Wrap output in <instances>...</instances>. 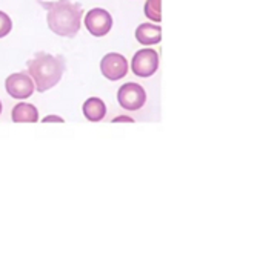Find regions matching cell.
Returning a JSON list of instances; mask_svg holds the SVG:
<instances>
[{
    "label": "cell",
    "mask_w": 257,
    "mask_h": 258,
    "mask_svg": "<svg viewBox=\"0 0 257 258\" xmlns=\"http://www.w3.org/2000/svg\"><path fill=\"white\" fill-rule=\"evenodd\" d=\"M43 7L48 11V28L54 34L68 39L77 36L83 17V8L80 7V4H73L71 0H57L54 4Z\"/></svg>",
    "instance_id": "1"
},
{
    "label": "cell",
    "mask_w": 257,
    "mask_h": 258,
    "mask_svg": "<svg viewBox=\"0 0 257 258\" xmlns=\"http://www.w3.org/2000/svg\"><path fill=\"white\" fill-rule=\"evenodd\" d=\"M65 67L67 63L62 55L37 52L28 61V74L34 80L37 92H45L62 80Z\"/></svg>",
    "instance_id": "2"
},
{
    "label": "cell",
    "mask_w": 257,
    "mask_h": 258,
    "mask_svg": "<svg viewBox=\"0 0 257 258\" xmlns=\"http://www.w3.org/2000/svg\"><path fill=\"white\" fill-rule=\"evenodd\" d=\"M117 100H119V105L123 109L137 111V109L143 108L145 103H146V92L139 83L128 82V83H125V85H122L119 88Z\"/></svg>",
    "instance_id": "3"
},
{
    "label": "cell",
    "mask_w": 257,
    "mask_h": 258,
    "mask_svg": "<svg viewBox=\"0 0 257 258\" xmlns=\"http://www.w3.org/2000/svg\"><path fill=\"white\" fill-rule=\"evenodd\" d=\"M159 70V54L151 48L137 51L131 60V71L140 79H148L154 76Z\"/></svg>",
    "instance_id": "4"
},
{
    "label": "cell",
    "mask_w": 257,
    "mask_h": 258,
    "mask_svg": "<svg viewBox=\"0 0 257 258\" xmlns=\"http://www.w3.org/2000/svg\"><path fill=\"white\" fill-rule=\"evenodd\" d=\"M86 29L89 34L94 37H104L113 28V17L111 14L104 8H92L86 13V17L83 19Z\"/></svg>",
    "instance_id": "5"
},
{
    "label": "cell",
    "mask_w": 257,
    "mask_h": 258,
    "mask_svg": "<svg viewBox=\"0 0 257 258\" xmlns=\"http://www.w3.org/2000/svg\"><path fill=\"white\" fill-rule=\"evenodd\" d=\"M5 88L13 99H17V100L28 99V97H31L36 91L34 80L31 79V76L28 73L11 74L5 82Z\"/></svg>",
    "instance_id": "6"
},
{
    "label": "cell",
    "mask_w": 257,
    "mask_h": 258,
    "mask_svg": "<svg viewBox=\"0 0 257 258\" xmlns=\"http://www.w3.org/2000/svg\"><path fill=\"white\" fill-rule=\"evenodd\" d=\"M128 68H130L128 60L119 52H110L100 61V71L104 77L111 82L122 80L128 74Z\"/></svg>",
    "instance_id": "7"
},
{
    "label": "cell",
    "mask_w": 257,
    "mask_h": 258,
    "mask_svg": "<svg viewBox=\"0 0 257 258\" xmlns=\"http://www.w3.org/2000/svg\"><path fill=\"white\" fill-rule=\"evenodd\" d=\"M136 40L143 46L157 45L162 40V29L154 23H140L136 29Z\"/></svg>",
    "instance_id": "8"
},
{
    "label": "cell",
    "mask_w": 257,
    "mask_h": 258,
    "mask_svg": "<svg viewBox=\"0 0 257 258\" xmlns=\"http://www.w3.org/2000/svg\"><path fill=\"white\" fill-rule=\"evenodd\" d=\"M83 115L89 121H100L107 115V105L99 97H89V99L83 103Z\"/></svg>",
    "instance_id": "9"
},
{
    "label": "cell",
    "mask_w": 257,
    "mask_h": 258,
    "mask_svg": "<svg viewBox=\"0 0 257 258\" xmlns=\"http://www.w3.org/2000/svg\"><path fill=\"white\" fill-rule=\"evenodd\" d=\"M14 123H36L39 120V111L31 103H17L11 111Z\"/></svg>",
    "instance_id": "10"
},
{
    "label": "cell",
    "mask_w": 257,
    "mask_h": 258,
    "mask_svg": "<svg viewBox=\"0 0 257 258\" xmlns=\"http://www.w3.org/2000/svg\"><path fill=\"white\" fill-rule=\"evenodd\" d=\"M145 16L154 23L162 22V0H146Z\"/></svg>",
    "instance_id": "11"
},
{
    "label": "cell",
    "mask_w": 257,
    "mask_h": 258,
    "mask_svg": "<svg viewBox=\"0 0 257 258\" xmlns=\"http://www.w3.org/2000/svg\"><path fill=\"white\" fill-rule=\"evenodd\" d=\"M11 31H13V20L7 13L0 11V39L7 37Z\"/></svg>",
    "instance_id": "12"
},
{
    "label": "cell",
    "mask_w": 257,
    "mask_h": 258,
    "mask_svg": "<svg viewBox=\"0 0 257 258\" xmlns=\"http://www.w3.org/2000/svg\"><path fill=\"white\" fill-rule=\"evenodd\" d=\"M123 121H126V123H134V118L128 117V115H119V117L113 118V123H123Z\"/></svg>",
    "instance_id": "13"
},
{
    "label": "cell",
    "mask_w": 257,
    "mask_h": 258,
    "mask_svg": "<svg viewBox=\"0 0 257 258\" xmlns=\"http://www.w3.org/2000/svg\"><path fill=\"white\" fill-rule=\"evenodd\" d=\"M42 121H43V123H51V121H56V123H63L65 120H63L62 117H59V115H48V117H45Z\"/></svg>",
    "instance_id": "14"
},
{
    "label": "cell",
    "mask_w": 257,
    "mask_h": 258,
    "mask_svg": "<svg viewBox=\"0 0 257 258\" xmlns=\"http://www.w3.org/2000/svg\"><path fill=\"white\" fill-rule=\"evenodd\" d=\"M0 114H2V102H0Z\"/></svg>",
    "instance_id": "15"
}]
</instances>
